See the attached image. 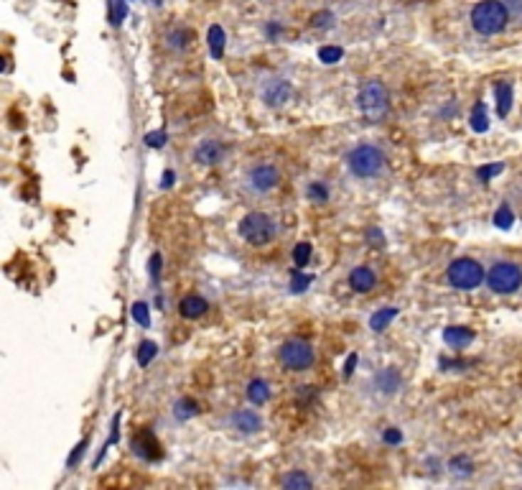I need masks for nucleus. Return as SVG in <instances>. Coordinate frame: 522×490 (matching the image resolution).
I'll list each match as a JSON object with an SVG mask.
<instances>
[{"instance_id":"nucleus-33","label":"nucleus","mask_w":522,"mask_h":490,"mask_svg":"<svg viewBox=\"0 0 522 490\" xmlns=\"http://www.w3.org/2000/svg\"><path fill=\"white\" fill-rule=\"evenodd\" d=\"M504 164H494V166H484V169H479V179H492L497 177V174H502Z\"/></svg>"},{"instance_id":"nucleus-14","label":"nucleus","mask_w":522,"mask_h":490,"mask_svg":"<svg viewBox=\"0 0 522 490\" xmlns=\"http://www.w3.org/2000/svg\"><path fill=\"white\" fill-rule=\"evenodd\" d=\"M291 85L288 82H273V85L267 87L265 92H262V98H265L267 105H273V108H278V105H286L288 98H291Z\"/></svg>"},{"instance_id":"nucleus-25","label":"nucleus","mask_w":522,"mask_h":490,"mask_svg":"<svg viewBox=\"0 0 522 490\" xmlns=\"http://www.w3.org/2000/svg\"><path fill=\"white\" fill-rule=\"evenodd\" d=\"M311 281H314V278H311V276L301 273V269H296V271H293L291 291H293V294H301V291H306V288H309V283H311Z\"/></svg>"},{"instance_id":"nucleus-19","label":"nucleus","mask_w":522,"mask_h":490,"mask_svg":"<svg viewBox=\"0 0 522 490\" xmlns=\"http://www.w3.org/2000/svg\"><path fill=\"white\" fill-rule=\"evenodd\" d=\"M395 317H398V309H395V306H390V309H380V312H375V314H372V319H370V327H372V332H383L385 327H388Z\"/></svg>"},{"instance_id":"nucleus-13","label":"nucleus","mask_w":522,"mask_h":490,"mask_svg":"<svg viewBox=\"0 0 522 490\" xmlns=\"http://www.w3.org/2000/svg\"><path fill=\"white\" fill-rule=\"evenodd\" d=\"M444 340H446V345H449V348L462 350V348H469V345H472L474 332L469 330V327H446Z\"/></svg>"},{"instance_id":"nucleus-37","label":"nucleus","mask_w":522,"mask_h":490,"mask_svg":"<svg viewBox=\"0 0 522 490\" xmlns=\"http://www.w3.org/2000/svg\"><path fill=\"white\" fill-rule=\"evenodd\" d=\"M354 365H357V353H352V355H349V360L344 363V378H349V375L354 373Z\"/></svg>"},{"instance_id":"nucleus-17","label":"nucleus","mask_w":522,"mask_h":490,"mask_svg":"<svg viewBox=\"0 0 522 490\" xmlns=\"http://www.w3.org/2000/svg\"><path fill=\"white\" fill-rule=\"evenodd\" d=\"M207 41H209V51H212L214 59H222V54H225V43H227L225 28H222V26H212L209 33H207Z\"/></svg>"},{"instance_id":"nucleus-29","label":"nucleus","mask_w":522,"mask_h":490,"mask_svg":"<svg viewBox=\"0 0 522 490\" xmlns=\"http://www.w3.org/2000/svg\"><path fill=\"white\" fill-rule=\"evenodd\" d=\"M306 194H309L311 199H316V202H326V199H329V189H326V184H321V182H314V184H309V192H306Z\"/></svg>"},{"instance_id":"nucleus-34","label":"nucleus","mask_w":522,"mask_h":490,"mask_svg":"<svg viewBox=\"0 0 522 490\" xmlns=\"http://www.w3.org/2000/svg\"><path fill=\"white\" fill-rule=\"evenodd\" d=\"M367 240H370V243L375 245V248H380V245L385 243L383 233H380V230H377V227H370V230H367Z\"/></svg>"},{"instance_id":"nucleus-32","label":"nucleus","mask_w":522,"mask_h":490,"mask_svg":"<svg viewBox=\"0 0 522 490\" xmlns=\"http://www.w3.org/2000/svg\"><path fill=\"white\" fill-rule=\"evenodd\" d=\"M148 271H151L153 281H158V278H161V256H158V253H153L151 261H148Z\"/></svg>"},{"instance_id":"nucleus-2","label":"nucleus","mask_w":522,"mask_h":490,"mask_svg":"<svg viewBox=\"0 0 522 490\" xmlns=\"http://www.w3.org/2000/svg\"><path fill=\"white\" fill-rule=\"evenodd\" d=\"M349 169H352L354 177L359 179H372L385 169V153L380 151L377 146H357L352 153H349V159H346Z\"/></svg>"},{"instance_id":"nucleus-30","label":"nucleus","mask_w":522,"mask_h":490,"mask_svg":"<svg viewBox=\"0 0 522 490\" xmlns=\"http://www.w3.org/2000/svg\"><path fill=\"white\" fill-rule=\"evenodd\" d=\"M146 143L151 148H161L166 143V133H164V130H153V133H146Z\"/></svg>"},{"instance_id":"nucleus-38","label":"nucleus","mask_w":522,"mask_h":490,"mask_svg":"<svg viewBox=\"0 0 522 490\" xmlns=\"http://www.w3.org/2000/svg\"><path fill=\"white\" fill-rule=\"evenodd\" d=\"M161 187H164V189L174 187V172H166V174H164V179H161Z\"/></svg>"},{"instance_id":"nucleus-11","label":"nucleus","mask_w":522,"mask_h":490,"mask_svg":"<svg viewBox=\"0 0 522 490\" xmlns=\"http://www.w3.org/2000/svg\"><path fill=\"white\" fill-rule=\"evenodd\" d=\"M232 427L237 429V432H243V434H255L257 429L262 427L260 417H257L255 411H237V414H232Z\"/></svg>"},{"instance_id":"nucleus-20","label":"nucleus","mask_w":522,"mask_h":490,"mask_svg":"<svg viewBox=\"0 0 522 490\" xmlns=\"http://www.w3.org/2000/svg\"><path fill=\"white\" fill-rule=\"evenodd\" d=\"M486 108L484 103H476L474 105V113H472V130H476V133H486L489 130V118H486Z\"/></svg>"},{"instance_id":"nucleus-31","label":"nucleus","mask_w":522,"mask_h":490,"mask_svg":"<svg viewBox=\"0 0 522 490\" xmlns=\"http://www.w3.org/2000/svg\"><path fill=\"white\" fill-rule=\"evenodd\" d=\"M334 24V16L331 13H316L314 16V28H329Z\"/></svg>"},{"instance_id":"nucleus-18","label":"nucleus","mask_w":522,"mask_h":490,"mask_svg":"<svg viewBox=\"0 0 522 490\" xmlns=\"http://www.w3.org/2000/svg\"><path fill=\"white\" fill-rule=\"evenodd\" d=\"M247 398L252 401V404H265L267 398H270V388H267V383L262 378H255V380H250V386H247Z\"/></svg>"},{"instance_id":"nucleus-3","label":"nucleus","mask_w":522,"mask_h":490,"mask_svg":"<svg viewBox=\"0 0 522 490\" xmlns=\"http://www.w3.org/2000/svg\"><path fill=\"white\" fill-rule=\"evenodd\" d=\"M484 278V269L474 258H459L449 266V283L459 291H474L476 286H481Z\"/></svg>"},{"instance_id":"nucleus-36","label":"nucleus","mask_w":522,"mask_h":490,"mask_svg":"<svg viewBox=\"0 0 522 490\" xmlns=\"http://www.w3.org/2000/svg\"><path fill=\"white\" fill-rule=\"evenodd\" d=\"M385 442H388V444H400L403 442L400 429H388V432H385Z\"/></svg>"},{"instance_id":"nucleus-27","label":"nucleus","mask_w":522,"mask_h":490,"mask_svg":"<svg viewBox=\"0 0 522 490\" xmlns=\"http://www.w3.org/2000/svg\"><path fill=\"white\" fill-rule=\"evenodd\" d=\"M156 353H158L156 343H143V345H140V350H138V365H140V368H146L148 363H151L153 358H156Z\"/></svg>"},{"instance_id":"nucleus-4","label":"nucleus","mask_w":522,"mask_h":490,"mask_svg":"<svg viewBox=\"0 0 522 490\" xmlns=\"http://www.w3.org/2000/svg\"><path fill=\"white\" fill-rule=\"evenodd\" d=\"M240 235L250 245H267L275 238V222L262 212H250L240 220Z\"/></svg>"},{"instance_id":"nucleus-1","label":"nucleus","mask_w":522,"mask_h":490,"mask_svg":"<svg viewBox=\"0 0 522 490\" xmlns=\"http://www.w3.org/2000/svg\"><path fill=\"white\" fill-rule=\"evenodd\" d=\"M507 21H510V13H507V6L502 0H481L472 11V26L481 36L499 33L507 26Z\"/></svg>"},{"instance_id":"nucleus-6","label":"nucleus","mask_w":522,"mask_h":490,"mask_svg":"<svg viewBox=\"0 0 522 490\" xmlns=\"http://www.w3.org/2000/svg\"><path fill=\"white\" fill-rule=\"evenodd\" d=\"M486 283H489L494 294H515L517 288L522 286V269L510 264V261H499V264H494L489 269Z\"/></svg>"},{"instance_id":"nucleus-5","label":"nucleus","mask_w":522,"mask_h":490,"mask_svg":"<svg viewBox=\"0 0 522 490\" xmlns=\"http://www.w3.org/2000/svg\"><path fill=\"white\" fill-rule=\"evenodd\" d=\"M357 103L365 118H370V120H383V115L388 113V90H385L383 82L372 80L359 90Z\"/></svg>"},{"instance_id":"nucleus-40","label":"nucleus","mask_w":522,"mask_h":490,"mask_svg":"<svg viewBox=\"0 0 522 490\" xmlns=\"http://www.w3.org/2000/svg\"><path fill=\"white\" fill-rule=\"evenodd\" d=\"M153 3H156V6H161V3H164V0H153Z\"/></svg>"},{"instance_id":"nucleus-28","label":"nucleus","mask_w":522,"mask_h":490,"mask_svg":"<svg viewBox=\"0 0 522 490\" xmlns=\"http://www.w3.org/2000/svg\"><path fill=\"white\" fill-rule=\"evenodd\" d=\"M341 56H344V51H341L339 46H324V49L319 51V59H321L324 64H336V61H341Z\"/></svg>"},{"instance_id":"nucleus-7","label":"nucleus","mask_w":522,"mask_h":490,"mask_svg":"<svg viewBox=\"0 0 522 490\" xmlns=\"http://www.w3.org/2000/svg\"><path fill=\"white\" fill-rule=\"evenodd\" d=\"M280 363L288 368V370H309L314 365V348L304 340H288L280 348Z\"/></svg>"},{"instance_id":"nucleus-26","label":"nucleus","mask_w":522,"mask_h":490,"mask_svg":"<svg viewBox=\"0 0 522 490\" xmlns=\"http://www.w3.org/2000/svg\"><path fill=\"white\" fill-rule=\"evenodd\" d=\"M133 319L138 322V325L151 327V314H148V304H146V301H135V304H133Z\"/></svg>"},{"instance_id":"nucleus-22","label":"nucleus","mask_w":522,"mask_h":490,"mask_svg":"<svg viewBox=\"0 0 522 490\" xmlns=\"http://www.w3.org/2000/svg\"><path fill=\"white\" fill-rule=\"evenodd\" d=\"M512 222H515V212L510 209V204H502V207L494 212V225L502 227V230H510Z\"/></svg>"},{"instance_id":"nucleus-10","label":"nucleus","mask_w":522,"mask_h":490,"mask_svg":"<svg viewBox=\"0 0 522 490\" xmlns=\"http://www.w3.org/2000/svg\"><path fill=\"white\" fill-rule=\"evenodd\" d=\"M377 283V276L372 269H367V266H357V269L349 273V286L354 288V291H359V294H365V291H372Z\"/></svg>"},{"instance_id":"nucleus-9","label":"nucleus","mask_w":522,"mask_h":490,"mask_svg":"<svg viewBox=\"0 0 522 490\" xmlns=\"http://www.w3.org/2000/svg\"><path fill=\"white\" fill-rule=\"evenodd\" d=\"M222 156H225V146L219 141H201L194 151L196 164L201 166H217L222 161Z\"/></svg>"},{"instance_id":"nucleus-21","label":"nucleus","mask_w":522,"mask_h":490,"mask_svg":"<svg viewBox=\"0 0 522 490\" xmlns=\"http://www.w3.org/2000/svg\"><path fill=\"white\" fill-rule=\"evenodd\" d=\"M311 480L306 478V472H298V470H293L291 475H286V478H283V488H288V490H306V488H311Z\"/></svg>"},{"instance_id":"nucleus-16","label":"nucleus","mask_w":522,"mask_h":490,"mask_svg":"<svg viewBox=\"0 0 522 490\" xmlns=\"http://www.w3.org/2000/svg\"><path fill=\"white\" fill-rule=\"evenodd\" d=\"M494 95H497V113L499 118H507L512 108V85L510 82H497L494 85Z\"/></svg>"},{"instance_id":"nucleus-24","label":"nucleus","mask_w":522,"mask_h":490,"mask_svg":"<svg viewBox=\"0 0 522 490\" xmlns=\"http://www.w3.org/2000/svg\"><path fill=\"white\" fill-rule=\"evenodd\" d=\"M199 414V406H196V401H191V398H181L176 404V419H191Z\"/></svg>"},{"instance_id":"nucleus-23","label":"nucleus","mask_w":522,"mask_h":490,"mask_svg":"<svg viewBox=\"0 0 522 490\" xmlns=\"http://www.w3.org/2000/svg\"><path fill=\"white\" fill-rule=\"evenodd\" d=\"M309 261H311V243H298L293 248V264H296V269L304 271V266H309Z\"/></svg>"},{"instance_id":"nucleus-12","label":"nucleus","mask_w":522,"mask_h":490,"mask_svg":"<svg viewBox=\"0 0 522 490\" xmlns=\"http://www.w3.org/2000/svg\"><path fill=\"white\" fill-rule=\"evenodd\" d=\"M207 309H209L207 299H204V296H196V294L186 296V299H181V304H179V312H181L183 319H199Z\"/></svg>"},{"instance_id":"nucleus-35","label":"nucleus","mask_w":522,"mask_h":490,"mask_svg":"<svg viewBox=\"0 0 522 490\" xmlns=\"http://www.w3.org/2000/svg\"><path fill=\"white\" fill-rule=\"evenodd\" d=\"M451 467H462V475H467V472H472V462H469L467 457H454L451 459Z\"/></svg>"},{"instance_id":"nucleus-39","label":"nucleus","mask_w":522,"mask_h":490,"mask_svg":"<svg viewBox=\"0 0 522 490\" xmlns=\"http://www.w3.org/2000/svg\"><path fill=\"white\" fill-rule=\"evenodd\" d=\"M82 452H85V442H82V444H79V447L74 449V454H72V457H69V465H74V462H77V457H79V454H82Z\"/></svg>"},{"instance_id":"nucleus-15","label":"nucleus","mask_w":522,"mask_h":490,"mask_svg":"<svg viewBox=\"0 0 522 490\" xmlns=\"http://www.w3.org/2000/svg\"><path fill=\"white\" fill-rule=\"evenodd\" d=\"M400 383H403V378L395 368H385L383 373H377V378H375V386L380 388V393H388V396H393V393L400 388Z\"/></svg>"},{"instance_id":"nucleus-8","label":"nucleus","mask_w":522,"mask_h":490,"mask_svg":"<svg viewBox=\"0 0 522 490\" xmlns=\"http://www.w3.org/2000/svg\"><path fill=\"white\" fill-rule=\"evenodd\" d=\"M280 182V174L275 166L270 164H260L252 169V174H250V187L255 192H260V194H265V192H273L275 187H278Z\"/></svg>"}]
</instances>
